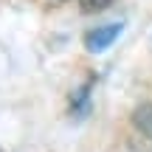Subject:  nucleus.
Listing matches in <instances>:
<instances>
[{
  "mask_svg": "<svg viewBox=\"0 0 152 152\" xmlns=\"http://www.w3.org/2000/svg\"><path fill=\"white\" fill-rule=\"evenodd\" d=\"M118 34H121V23H110V26H102V28H96V31H90L85 37V45H87V51L99 54V51L110 48Z\"/></svg>",
  "mask_w": 152,
  "mask_h": 152,
  "instance_id": "1",
  "label": "nucleus"
},
{
  "mask_svg": "<svg viewBox=\"0 0 152 152\" xmlns=\"http://www.w3.org/2000/svg\"><path fill=\"white\" fill-rule=\"evenodd\" d=\"M82 3V11H87V14H93V11H104L113 0H79Z\"/></svg>",
  "mask_w": 152,
  "mask_h": 152,
  "instance_id": "2",
  "label": "nucleus"
}]
</instances>
